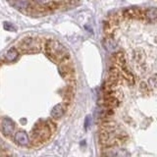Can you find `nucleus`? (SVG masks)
<instances>
[{
    "label": "nucleus",
    "mask_w": 157,
    "mask_h": 157,
    "mask_svg": "<svg viewBox=\"0 0 157 157\" xmlns=\"http://www.w3.org/2000/svg\"><path fill=\"white\" fill-rule=\"evenodd\" d=\"M75 92V67L67 48L47 36H22L0 54V134L23 149L45 146Z\"/></svg>",
    "instance_id": "f257e3e1"
},
{
    "label": "nucleus",
    "mask_w": 157,
    "mask_h": 157,
    "mask_svg": "<svg viewBox=\"0 0 157 157\" xmlns=\"http://www.w3.org/2000/svg\"><path fill=\"white\" fill-rule=\"evenodd\" d=\"M20 11L29 15H46L66 8L76 0H10Z\"/></svg>",
    "instance_id": "f03ea898"
},
{
    "label": "nucleus",
    "mask_w": 157,
    "mask_h": 157,
    "mask_svg": "<svg viewBox=\"0 0 157 157\" xmlns=\"http://www.w3.org/2000/svg\"><path fill=\"white\" fill-rule=\"evenodd\" d=\"M6 154H10V152L8 151V147L0 140V155H6Z\"/></svg>",
    "instance_id": "7ed1b4c3"
}]
</instances>
